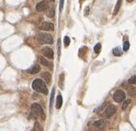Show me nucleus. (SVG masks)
<instances>
[{
    "mask_svg": "<svg viewBox=\"0 0 136 131\" xmlns=\"http://www.w3.org/2000/svg\"><path fill=\"white\" fill-rule=\"evenodd\" d=\"M32 88L35 91L41 93V94H44L47 95L48 94V88L46 86L45 83L41 80V79H35L33 83H32Z\"/></svg>",
    "mask_w": 136,
    "mask_h": 131,
    "instance_id": "nucleus-1",
    "label": "nucleus"
},
{
    "mask_svg": "<svg viewBox=\"0 0 136 131\" xmlns=\"http://www.w3.org/2000/svg\"><path fill=\"white\" fill-rule=\"evenodd\" d=\"M37 41L40 44H53V39L52 35L47 34V33H40L37 36Z\"/></svg>",
    "mask_w": 136,
    "mask_h": 131,
    "instance_id": "nucleus-2",
    "label": "nucleus"
},
{
    "mask_svg": "<svg viewBox=\"0 0 136 131\" xmlns=\"http://www.w3.org/2000/svg\"><path fill=\"white\" fill-rule=\"evenodd\" d=\"M31 112L34 116L41 117L42 120H45V114L44 111L39 104H31Z\"/></svg>",
    "mask_w": 136,
    "mask_h": 131,
    "instance_id": "nucleus-3",
    "label": "nucleus"
},
{
    "mask_svg": "<svg viewBox=\"0 0 136 131\" xmlns=\"http://www.w3.org/2000/svg\"><path fill=\"white\" fill-rule=\"evenodd\" d=\"M125 93L122 90H117L113 95V99L117 103H121L125 99Z\"/></svg>",
    "mask_w": 136,
    "mask_h": 131,
    "instance_id": "nucleus-4",
    "label": "nucleus"
},
{
    "mask_svg": "<svg viewBox=\"0 0 136 131\" xmlns=\"http://www.w3.org/2000/svg\"><path fill=\"white\" fill-rule=\"evenodd\" d=\"M116 110H117V107L114 104H109V106L105 109V112L103 114V116H104L105 117H108V118L111 117L114 114L116 113Z\"/></svg>",
    "mask_w": 136,
    "mask_h": 131,
    "instance_id": "nucleus-5",
    "label": "nucleus"
},
{
    "mask_svg": "<svg viewBox=\"0 0 136 131\" xmlns=\"http://www.w3.org/2000/svg\"><path fill=\"white\" fill-rule=\"evenodd\" d=\"M42 54L44 55L45 57H47L48 59H53V50H52L49 47H44L42 50H41Z\"/></svg>",
    "mask_w": 136,
    "mask_h": 131,
    "instance_id": "nucleus-6",
    "label": "nucleus"
},
{
    "mask_svg": "<svg viewBox=\"0 0 136 131\" xmlns=\"http://www.w3.org/2000/svg\"><path fill=\"white\" fill-rule=\"evenodd\" d=\"M41 28L42 30H46V31H49V30H52V31H53V30L54 29V26H53V23L45 21V22H43L41 24Z\"/></svg>",
    "mask_w": 136,
    "mask_h": 131,
    "instance_id": "nucleus-7",
    "label": "nucleus"
},
{
    "mask_svg": "<svg viewBox=\"0 0 136 131\" xmlns=\"http://www.w3.org/2000/svg\"><path fill=\"white\" fill-rule=\"evenodd\" d=\"M40 71H41V67H40L38 64H35V65L31 66L30 69H28L27 72L30 73V74H36V73H38Z\"/></svg>",
    "mask_w": 136,
    "mask_h": 131,
    "instance_id": "nucleus-8",
    "label": "nucleus"
},
{
    "mask_svg": "<svg viewBox=\"0 0 136 131\" xmlns=\"http://www.w3.org/2000/svg\"><path fill=\"white\" fill-rule=\"evenodd\" d=\"M93 125H94V127H96L97 128H99V129H101V128H104V127H106V125H107V121L104 120V119H100V120H98V121L94 122Z\"/></svg>",
    "mask_w": 136,
    "mask_h": 131,
    "instance_id": "nucleus-9",
    "label": "nucleus"
},
{
    "mask_svg": "<svg viewBox=\"0 0 136 131\" xmlns=\"http://www.w3.org/2000/svg\"><path fill=\"white\" fill-rule=\"evenodd\" d=\"M46 7H47V3H46L45 1H41V2H39V3L36 5V10L39 11V12L43 11V10L46 8Z\"/></svg>",
    "mask_w": 136,
    "mask_h": 131,
    "instance_id": "nucleus-10",
    "label": "nucleus"
},
{
    "mask_svg": "<svg viewBox=\"0 0 136 131\" xmlns=\"http://www.w3.org/2000/svg\"><path fill=\"white\" fill-rule=\"evenodd\" d=\"M40 62H41V64L45 65V66H47V67H49V68L53 67V63H52L51 62H49L47 59H45L44 57H40Z\"/></svg>",
    "mask_w": 136,
    "mask_h": 131,
    "instance_id": "nucleus-11",
    "label": "nucleus"
},
{
    "mask_svg": "<svg viewBox=\"0 0 136 131\" xmlns=\"http://www.w3.org/2000/svg\"><path fill=\"white\" fill-rule=\"evenodd\" d=\"M41 77L44 79V81L49 84L51 83V80H52V76H51V73L49 72H43L42 74H41Z\"/></svg>",
    "mask_w": 136,
    "mask_h": 131,
    "instance_id": "nucleus-12",
    "label": "nucleus"
},
{
    "mask_svg": "<svg viewBox=\"0 0 136 131\" xmlns=\"http://www.w3.org/2000/svg\"><path fill=\"white\" fill-rule=\"evenodd\" d=\"M62 104H63V97L59 94L58 96H57V99H56V108L60 109L62 107Z\"/></svg>",
    "mask_w": 136,
    "mask_h": 131,
    "instance_id": "nucleus-13",
    "label": "nucleus"
},
{
    "mask_svg": "<svg viewBox=\"0 0 136 131\" xmlns=\"http://www.w3.org/2000/svg\"><path fill=\"white\" fill-rule=\"evenodd\" d=\"M121 0H118V2H117V4L115 6V7H114V10H113V15H116V14L119 12V10L121 8Z\"/></svg>",
    "mask_w": 136,
    "mask_h": 131,
    "instance_id": "nucleus-14",
    "label": "nucleus"
},
{
    "mask_svg": "<svg viewBox=\"0 0 136 131\" xmlns=\"http://www.w3.org/2000/svg\"><path fill=\"white\" fill-rule=\"evenodd\" d=\"M54 15H55L54 7H50V8L48 9V11H47V16H48L49 18H53Z\"/></svg>",
    "mask_w": 136,
    "mask_h": 131,
    "instance_id": "nucleus-15",
    "label": "nucleus"
},
{
    "mask_svg": "<svg viewBox=\"0 0 136 131\" xmlns=\"http://www.w3.org/2000/svg\"><path fill=\"white\" fill-rule=\"evenodd\" d=\"M131 104V99H126L124 100V102L122 103V105H121V109L122 110H125V109L128 107V105Z\"/></svg>",
    "mask_w": 136,
    "mask_h": 131,
    "instance_id": "nucleus-16",
    "label": "nucleus"
},
{
    "mask_svg": "<svg viewBox=\"0 0 136 131\" xmlns=\"http://www.w3.org/2000/svg\"><path fill=\"white\" fill-rule=\"evenodd\" d=\"M128 92L130 93V95H132V96H135L136 95V89L134 87H128Z\"/></svg>",
    "mask_w": 136,
    "mask_h": 131,
    "instance_id": "nucleus-17",
    "label": "nucleus"
},
{
    "mask_svg": "<svg viewBox=\"0 0 136 131\" xmlns=\"http://www.w3.org/2000/svg\"><path fill=\"white\" fill-rule=\"evenodd\" d=\"M100 50H101V44H100V43L96 44V46L94 47V50H95V52L97 53V54H98V53H99Z\"/></svg>",
    "mask_w": 136,
    "mask_h": 131,
    "instance_id": "nucleus-18",
    "label": "nucleus"
},
{
    "mask_svg": "<svg viewBox=\"0 0 136 131\" xmlns=\"http://www.w3.org/2000/svg\"><path fill=\"white\" fill-rule=\"evenodd\" d=\"M128 83H129L130 84H135L136 83V75H132V76L129 79Z\"/></svg>",
    "mask_w": 136,
    "mask_h": 131,
    "instance_id": "nucleus-19",
    "label": "nucleus"
},
{
    "mask_svg": "<svg viewBox=\"0 0 136 131\" xmlns=\"http://www.w3.org/2000/svg\"><path fill=\"white\" fill-rule=\"evenodd\" d=\"M53 98H54V89H53L52 92V96L50 99V109L52 110V106H53Z\"/></svg>",
    "mask_w": 136,
    "mask_h": 131,
    "instance_id": "nucleus-20",
    "label": "nucleus"
},
{
    "mask_svg": "<svg viewBox=\"0 0 136 131\" xmlns=\"http://www.w3.org/2000/svg\"><path fill=\"white\" fill-rule=\"evenodd\" d=\"M34 131H42V128H41V125L38 122H35V125H34Z\"/></svg>",
    "mask_w": 136,
    "mask_h": 131,
    "instance_id": "nucleus-21",
    "label": "nucleus"
},
{
    "mask_svg": "<svg viewBox=\"0 0 136 131\" xmlns=\"http://www.w3.org/2000/svg\"><path fill=\"white\" fill-rule=\"evenodd\" d=\"M64 44L65 47H67V46H69V44H70V39H69V37L65 36L64 39Z\"/></svg>",
    "mask_w": 136,
    "mask_h": 131,
    "instance_id": "nucleus-22",
    "label": "nucleus"
},
{
    "mask_svg": "<svg viewBox=\"0 0 136 131\" xmlns=\"http://www.w3.org/2000/svg\"><path fill=\"white\" fill-rule=\"evenodd\" d=\"M113 54L115 56H121V50L119 48H116V49L113 50Z\"/></svg>",
    "mask_w": 136,
    "mask_h": 131,
    "instance_id": "nucleus-23",
    "label": "nucleus"
},
{
    "mask_svg": "<svg viewBox=\"0 0 136 131\" xmlns=\"http://www.w3.org/2000/svg\"><path fill=\"white\" fill-rule=\"evenodd\" d=\"M129 48H130V42L129 41H125L124 44H123V50L126 51V50H129Z\"/></svg>",
    "mask_w": 136,
    "mask_h": 131,
    "instance_id": "nucleus-24",
    "label": "nucleus"
},
{
    "mask_svg": "<svg viewBox=\"0 0 136 131\" xmlns=\"http://www.w3.org/2000/svg\"><path fill=\"white\" fill-rule=\"evenodd\" d=\"M64 73H62V74H61V75H60V87H61V88H62V89H63V87H64V85H63V84H62V82H64Z\"/></svg>",
    "mask_w": 136,
    "mask_h": 131,
    "instance_id": "nucleus-25",
    "label": "nucleus"
},
{
    "mask_svg": "<svg viewBox=\"0 0 136 131\" xmlns=\"http://www.w3.org/2000/svg\"><path fill=\"white\" fill-rule=\"evenodd\" d=\"M64 0H60V10L62 11L63 7H64Z\"/></svg>",
    "mask_w": 136,
    "mask_h": 131,
    "instance_id": "nucleus-26",
    "label": "nucleus"
},
{
    "mask_svg": "<svg viewBox=\"0 0 136 131\" xmlns=\"http://www.w3.org/2000/svg\"><path fill=\"white\" fill-rule=\"evenodd\" d=\"M88 13H89V7H86V10H85V16H87Z\"/></svg>",
    "mask_w": 136,
    "mask_h": 131,
    "instance_id": "nucleus-27",
    "label": "nucleus"
},
{
    "mask_svg": "<svg viewBox=\"0 0 136 131\" xmlns=\"http://www.w3.org/2000/svg\"><path fill=\"white\" fill-rule=\"evenodd\" d=\"M105 105H106V103H103V104H102V105H101V106H100L99 108L98 109V111H101V109H103L105 107Z\"/></svg>",
    "mask_w": 136,
    "mask_h": 131,
    "instance_id": "nucleus-28",
    "label": "nucleus"
},
{
    "mask_svg": "<svg viewBox=\"0 0 136 131\" xmlns=\"http://www.w3.org/2000/svg\"><path fill=\"white\" fill-rule=\"evenodd\" d=\"M127 1H128V2H132V0H127Z\"/></svg>",
    "mask_w": 136,
    "mask_h": 131,
    "instance_id": "nucleus-29",
    "label": "nucleus"
},
{
    "mask_svg": "<svg viewBox=\"0 0 136 131\" xmlns=\"http://www.w3.org/2000/svg\"><path fill=\"white\" fill-rule=\"evenodd\" d=\"M52 1H54V0H52Z\"/></svg>",
    "mask_w": 136,
    "mask_h": 131,
    "instance_id": "nucleus-30",
    "label": "nucleus"
},
{
    "mask_svg": "<svg viewBox=\"0 0 136 131\" xmlns=\"http://www.w3.org/2000/svg\"><path fill=\"white\" fill-rule=\"evenodd\" d=\"M80 1H83V0H80Z\"/></svg>",
    "mask_w": 136,
    "mask_h": 131,
    "instance_id": "nucleus-31",
    "label": "nucleus"
}]
</instances>
